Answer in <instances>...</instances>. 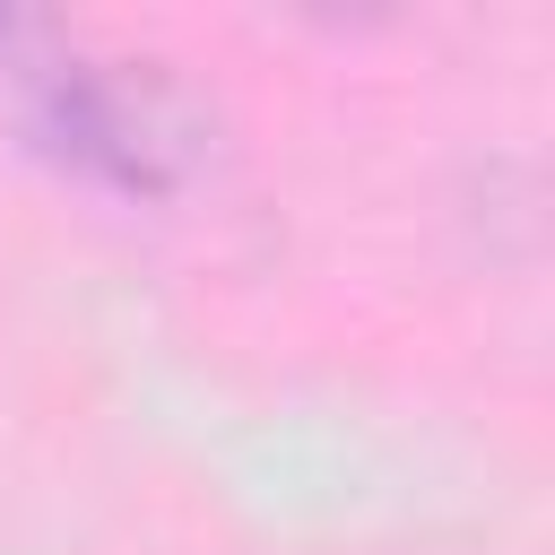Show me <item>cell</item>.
I'll return each instance as SVG.
<instances>
[{"label":"cell","instance_id":"cell-1","mask_svg":"<svg viewBox=\"0 0 555 555\" xmlns=\"http://www.w3.org/2000/svg\"><path fill=\"white\" fill-rule=\"evenodd\" d=\"M0 130L121 199H165L208 139L191 95L156 61H130L87 26L35 9H0Z\"/></svg>","mask_w":555,"mask_h":555}]
</instances>
